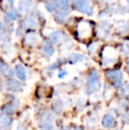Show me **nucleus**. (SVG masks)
<instances>
[{"label": "nucleus", "mask_w": 129, "mask_h": 130, "mask_svg": "<svg viewBox=\"0 0 129 130\" xmlns=\"http://www.w3.org/2000/svg\"><path fill=\"white\" fill-rule=\"evenodd\" d=\"M102 56H103V59H102V64L103 67H112V65L117 62L118 59V52L116 49L110 46H105L103 49L102 52Z\"/></svg>", "instance_id": "1"}, {"label": "nucleus", "mask_w": 129, "mask_h": 130, "mask_svg": "<svg viewBox=\"0 0 129 130\" xmlns=\"http://www.w3.org/2000/svg\"><path fill=\"white\" fill-rule=\"evenodd\" d=\"M93 33V26L88 21H81L77 25V36L80 40H88Z\"/></svg>", "instance_id": "2"}, {"label": "nucleus", "mask_w": 129, "mask_h": 130, "mask_svg": "<svg viewBox=\"0 0 129 130\" xmlns=\"http://www.w3.org/2000/svg\"><path fill=\"white\" fill-rule=\"evenodd\" d=\"M101 88L100 83V76L97 70H92L89 73L88 77V83H87V93L91 95L97 92Z\"/></svg>", "instance_id": "3"}, {"label": "nucleus", "mask_w": 129, "mask_h": 130, "mask_svg": "<svg viewBox=\"0 0 129 130\" xmlns=\"http://www.w3.org/2000/svg\"><path fill=\"white\" fill-rule=\"evenodd\" d=\"M73 8L88 16L94 13V8L89 5L88 0H73Z\"/></svg>", "instance_id": "4"}, {"label": "nucleus", "mask_w": 129, "mask_h": 130, "mask_svg": "<svg viewBox=\"0 0 129 130\" xmlns=\"http://www.w3.org/2000/svg\"><path fill=\"white\" fill-rule=\"evenodd\" d=\"M106 77L110 80L112 82V84L115 88H119L122 83V79H123V74L122 72L120 70H112L108 71V72L105 74Z\"/></svg>", "instance_id": "5"}, {"label": "nucleus", "mask_w": 129, "mask_h": 130, "mask_svg": "<svg viewBox=\"0 0 129 130\" xmlns=\"http://www.w3.org/2000/svg\"><path fill=\"white\" fill-rule=\"evenodd\" d=\"M39 36H38L36 31L34 30H29L24 36L25 44H27L29 47H33L34 45H36L38 42H39Z\"/></svg>", "instance_id": "6"}, {"label": "nucleus", "mask_w": 129, "mask_h": 130, "mask_svg": "<svg viewBox=\"0 0 129 130\" xmlns=\"http://www.w3.org/2000/svg\"><path fill=\"white\" fill-rule=\"evenodd\" d=\"M5 87L7 90L12 92H19L22 90V85L20 82L14 80V79H9L5 82Z\"/></svg>", "instance_id": "7"}, {"label": "nucleus", "mask_w": 129, "mask_h": 130, "mask_svg": "<svg viewBox=\"0 0 129 130\" xmlns=\"http://www.w3.org/2000/svg\"><path fill=\"white\" fill-rule=\"evenodd\" d=\"M21 26L23 27L24 29L26 28H30V29H34L37 27V21L36 19H34L32 16H28V17L25 18L24 21L21 22Z\"/></svg>", "instance_id": "8"}, {"label": "nucleus", "mask_w": 129, "mask_h": 130, "mask_svg": "<svg viewBox=\"0 0 129 130\" xmlns=\"http://www.w3.org/2000/svg\"><path fill=\"white\" fill-rule=\"evenodd\" d=\"M41 52L44 57L50 58L55 52V49H54L52 43H43L41 47Z\"/></svg>", "instance_id": "9"}, {"label": "nucleus", "mask_w": 129, "mask_h": 130, "mask_svg": "<svg viewBox=\"0 0 129 130\" xmlns=\"http://www.w3.org/2000/svg\"><path fill=\"white\" fill-rule=\"evenodd\" d=\"M102 125L106 128H112L116 125L115 119L110 114H105L102 120Z\"/></svg>", "instance_id": "10"}, {"label": "nucleus", "mask_w": 129, "mask_h": 130, "mask_svg": "<svg viewBox=\"0 0 129 130\" xmlns=\"http://www.w3.org/2000/svg\"><path fill=\"white\" fill-rule=\"evenodd\" d=\"M15 74L18 79H20L21 80H25L27 78V73L25 70L24 67L21 64H18L15 67Z\"/></svg>", "instance_id": "11"}, {"label": "nucleus", "mask_w": 129, "mask_h": 130, "mask_svg": "<svg viewBox=\"0 0 129 130\" xmlns=\"http://www.w3.org/2000/svg\"><path fill=\"white\" fill-rule=\"evenodd\" d=\"M64 37V34H63L62 31L60 30H57V31H54L52 32L51 34L50 35V41L52 44L54 43H58L59 41H60L62 38Z\"/></svg>", "instance_id": "12"}, {"label": "nucleus", "mask_w": 129, "mask_h": 130, "mask_svg": "<svg viewBox=\"0 0 129 130\" xmlns=\"http://www.w3.org/2000/svg\"><path fill=\"white\" fill-rule=\"evenodd\" d=\"M85 58V57L81 54H79V53H72L70 56L68 57L67 60H68V63L71 64V65H74V64L78 63V62L82 61Z\"/></svg>", "instance_id": "13"}, {"label": "nucleus", "mask_w": 129, "mask_h": 130, "mask_svg": "<svg viewBox=\"0 0 129 130\" xmlns=\"http://www.w3.org/2000/svg\"><path fill=\"white\" fill-rule=\"evenodd\" d=\"M20 17V13L18 12L17 10L15 9H10L8 12H6L5 14V19H6L7 21H17Z\"/></svg>", "instance_id": "14"}, {"label": "nucleus", "mask_w": 129, "mask_h": 130, "mask_svg": "<svg viewBox=\"0 0 129 130\" xmlns=\"http://www.w3.org/2000/svg\"><path fill=\"white\" fill-rule=\"evenodd\" d=\"M12 119L10 118L8 115H4L0 117V127L6 129L12 126Z\"/></svg>", "instance_id": "15"}, {"label": "nucleus", "mask_w": 129, "mask_h": 130, "mask_svg": "<svg viewBox=\"0 0 129 130\" xmlns=\"http://www.w3.org/2000/svg\"><path fill=\"white\" fill-rule=\"evenodd\" d=\"M57 8L59 11L68 12L69 10V0H56Z\"/></svg>", "instance_id": "16"}, {"label": "nucleus", "mask_w": 129, "mask_h": 130, "mask_svg": "<svg viewBox=\"0 0 129 130\" xmlns=\"http://www.w3.org/2000/svg\"><path fill=\"white\" fill-rule=\"evenodd\" d=\"M64 109V103L62 100L57 99L52 104V111L56 113H60Z\"/></svg>", "instance_id": "17"}, {"label": "nucleus", "mask_w": 129, "mask_h": 130, "mask_svg": "<svg viewBox=\"0 0 129 130\" xmlns=\"http://www.w3.org/2000/svg\"><path fill=\"white\" fill-rule=\"evenodd\" d=\"M44 5L47 12H50V13L54 12L56 11V9H57V5H56L55 0H46L44 3Z\"/></svg>", "instance_id": "18"}, {"label": "nucleus", "mask_w": 129, "mask_h": 130, "mask_svg": "<svg viewBox=\"0 0 129 130\" xmlns=\"http://www.w3.org/2000/svg\"><path fill=\"white\" fill-rule=\"evenodd\" d=\"M40 120L43 122H50L54 120V116H53V114H52L51 111H44L42 112L41 116H40Z\"/></svg>", "instance_id": "19"}, {"label": "nucleus", "mask_w": 129, "mask_h": 130, "mask_svg": "<svg viewBox=\"0 0 129 130\" xmlns=\"http://www.w3.org/2000/svg\"><path fill=\"white\" fill-rule=\"evenodd\" d=\"M32 5L31 0H21L19 5V10L21 12H28Z\"/></svg>", "instance_id": "20"}, {"label": "nucleus", "mask_w": 129, "mask_h": 130, "mask_svg": "<svg viewBox=\"0 0 129 130\" xmlns=\"http://www.w3.org/2000/svg\"><path fill=\"white\" fill-rule=\"evenodd\" d=\"M67 14H68V12H64V11H59V12H56V14L54 15V19H55V21H57V22L63 23V22H65V19H66Z\"/></svg>", "instance_id": "21"}, {"label": "nucleus", "mask_w": 129, "mask_h": 130, "mask_svg": "<svg viewBox=\"0 0 129 130\" xmlns=\"http://www.w3.org/2000/svg\"><path fill=\"white\" fill-rule=\"evenodd\" d=\"M99 30H100V32L103 34V36H109V35H110V25L109 24L108 22L104 21V22L101 24V27H100Z\"/></svg>", "instance_id": "22"}, {"label": "nucleus", "mask_w": 129, "mask_h": 130, "mask_svg": "<svg viewBox=\"0 0 129 130\" xmlns=\"http://www.w3.org/2000/svg\"><path fill=\"white\" fill-rule=\"evenodd\" d=\"M2 112L5 115H12L15 112V110L13 106H12L11 104H7L2 108Z\"/></svg>", "instance_id": "23"}, {"label": "nucleus", "mask_w": 129, "mask_h": 130, "mask_svg": "<svg viewBox=\"0 0 129 130\" xmlns=\"http://www.w3.org/2000/svg\"><path fill=\"white\" fill-rule=\"evenodd\" d=\"M40 128H41V130H56L55 127L50 122H43L40 126Z\"/></svg>", "instance_id": "24"}, {"label": "nucleus", "mask_w": 129, "mask_h": 130, "mask_svg": "<svg viewBox=\"0 0 129 130\" xmlns=\"http://www.w3.org/2000/svg\"><path fill=\"white\" fill-rule=\"evenodd\" d=\"M4 74H5V76H6V77H12L14 74V71L12 68H11L10 67H5V69H4Z\"/></svg>", "instance_id": "25"}, {"label": "nucleus", "mask_w": 129, "mask_h": 130, "mask_svg": "<svg viewBox=\"0 0 129 130\" xmlns=\"http://www.w3.org/2000/svg\"><path fill=\"white\" fill-rule=\"evenodd\" d=\"M121 92H122V94L124 95L125 96H129V84L126 83L122 86Z\"/></svg>", "instance_id": "26"}, {"label": "nucleus", "mask_w": 129, "mask_h": 130, "mask_svg": "<svg viewBox=\"0 0 129 130\" xmlns=\"http://www.w3.org/2000/svg\"><path fill=\"white\" fill-rule=\"evenodd\" d=\"M122 52L126 55L129 54V42H125L122 45Z\"/></svg>", "instance_id": "27"}, {"label": "nucleus", "mask_w": 129, "mask_h": 130, "mask_svg": "<svg viewBox=\"0 0 129 130\" xmlns=\"http://www.w3.org/2000/svg\"><path fill=\"white\" fill-rule=\"evenodd\" d=\"M66 75H67V71L65 70V69H61V70L59 72V74H58V76H59V79L65 78Z\"/></svg>", "instance_id": "28"}, {"label": "nucleus", "mask_w": 129, "mask_h": 130, "mask_svg": "<svg viewBox=\"0 0 129 130\" xmlns=\"http://www.w3.org/2000/svg\"><path fill=\"white\" fill-rule=\"evenodd\" d=\"M5 4H6V7L8 9L12 8L14 4V0H5Z\"/></svg>", "instance_id": "29"}, {"label": "nucleus", "mask_w": 129, "mask_h": 130, "mask_svg": "<svg viewBox=\"0 0 129 130\" xmlns=\"http://www.w3.org/2000/svg\"><path fill=\"white\" fill-rule=\"evenodd\" d=\"M5 64H4L2 61H0V74L4 73V69H5Z\"/></svg>", "instance_id": "30"}, {"label": "nucleus", "mask_w": 129, "mask_h": 130, "mask_svg": "<svg viewBox=\"0 0 129 130\" xmlns=\"http://www.w3.org/2000/svg\"><path fill=\"white\" fill-rule=\"evenodd\" d=\"M74 130H83V129L81 128V127H76L75 128H74Z\"/></svg>", "instance_id": "31"}, {"label": "nucleus", "mask_w": 129, "mask_h": 130, "mask_svg": "<svg viewBox=\"0 0 129 130\" xmlns=\"http://www.w3.org/2000/svg\"><path fill=\"white\" fill-rule=\"evenodd\" d=\"M1 29H2V23H1V21H0V31H1Z\"/></svg>", "instance_id": "32"}, {"label": "nucleus", "mask_w": 129, "mask_h": 130, "mask_svg": "<svg viewBox=\"0 0 129 130\" xmlns=\"http://www.w3.org/2000/svg\"><path fill=\"white\" fill-rule=\"evenodd\" d=\"M97 1H98V2H103V0H97Z\"/></svg>", "instance_id": "33"}, {"label": "nucleus", "mask_w": 129, "mask_h": 130, "mask_svg": "<svg viewBox=\"0 0 129 130\" xmlns=\"http://www.w3.org/2000/svg\"><path fill=\"white\" fill-rule=\"evenodd\" d=\"M128 11H129V4H128Z\"/></svg>", "instance_id": "34"}, {"label": "nucleus", "mask_w": 129, "mask_h": 130, "mask_svg": "<svg viewBox=\"0 0 129 130\" xmlns=\"http://www.w3.org/2000/svg\"><path fill=\"white\" fill-rule=\"evenodd\" d=\"M128 1H129V0H128Z\"/></svg>", "instance_id": "35"}]
</instances>
